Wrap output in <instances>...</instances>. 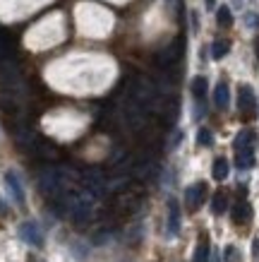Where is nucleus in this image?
I'll list each match as a JSON object with an SVG mask.
<instances>
[{"label":"nucleus","mask_w":259,"mask_h":262,"mask_svg":"<svg viewBox=\"0 0 259 262\" xmlns=\"http://www.w3.org/2000/svg\"><path fill=\"white\" fill-rule=\"evenodd\" d=\"M238 106H240V113H243V118H252L254 116V94H252V89L247 84L238 89Z\"/></svg>","instance_id":"nucleus-4"},{"label":"nucleus","mask_w":259,"mask_h":262,"mask_svg":"<svg viewBox=\"0 0 259 262\" xmlns=\"http://www.w3.org/2000/svg\"><path fill=\"white\" fill-rule=\"evenodd\" d=\"M230 216H233V222L236 224H245L252 216V207L247 205V202H236V205H233V214Z\"/></svg>","instance_id":"nucleus-8"},{"label":"nucleus","mask_w":259,"mask_h":262,"mask_svg":"<svg viewBox=\"0 0 259 262\" xmlns=\"http://www.w3.org/2000/svg\"><path fill=\"white\" fill-rule=\"evenodd\" d=\"M228 171H230V166H228V161L221 157V159L214 161V166H211V173L216 181H226L228 178Z\"/></svg>","instance_id":"nucleus-14"},{"label":"nucleus","mask_w":259,"mask_h":262,"mask_svg":"<svg viewBox=\"0 0 259 262\" xmlns=\"http://www.w3.org/2000/svg\"><path fill=\"white\" fill-rule=\"evenodd\" d=\"M209 255H211L209 238H206V236H202V238H199V246H197V250H195V257H192V262H209Z\"/></svg>","instance_id":"nucleus-12"},{"label":"nucleus","mask_w":259,"mask_h":262,"mask_svg":"<svg viewBox=\"0 0 259 262\" xmlns=\"http://www.w3.org/2000/svg\"><path fill=\"white\" fill-rule=\"evenodd\" d=\"M70 214H72V222L77 229H84L86 222L91 219V205L86 202L84 198H72L70 202Z\"/></svg>","instance_id":"nucleus-1"},{"label":"nucleus","mask_w":259,"mask_h":262,"mask_svg":"<svg viewBox=\"0 0 259 262\" xmlns=\"http://www.w3.org/2000/svg\"><path fill=\"white\" fill-rule=\"evenodd\" d=\"M228 51H230V43H228V41H214V46H211V56L216 58V60H221V58L226 56Z\"/></svg>","instance_id":"nucleus-18"},{"label":"nucleus","mask_w":259,"mask_h":262,"mask_svg":"<svg viewBox=\"0 0 259 262\" xmlns=\"http://www.w3.org/2000/svg\"><path fill=\"white\" fill-rule=\"evenodd\" d=\"M226 207H228V198H226V192L219 190L216 195H214L211 212H214V214H223V212H226Z\"/></svg>","instance_id":"nucleus-15"},{"label":"nucleus","mask_w":259,"mask_h":262,"mask_svg":"<svg viewBox=\"0 0 259 262\" xmlns=\"http://www.w3.org/2000/svg\"><path fill=\"white\" fill-rule=\"evenodd\" d=\"M206 198V183H195V185H190L187 190H185V202H187V207L192 209V212H197L199 207H202V202H204Z\"/></svg>","instance_id":"nucleus-2"},{"label":"nucleus","mask_w":259,"mask_h":262,"mask_svg":"<svg viewBox=\"0 0 259 262\" xmlns=\"http://www.w3.org/2000/svg\"><path fill=\"white\" fill-rule=\"evenodd\" d=\"M254 51H257V58H259V36H257V41H254Z\"/></svg>","instance_id":"nucleus-24"},{"label":"nucleus","mask_w":259,"mask_h":262,"mask_svg":"<svg viewBox=\"0 0 259 262\" xmlns=\"http://www.w3.org/2000/svg\"><path fill=\"white\" fill-rule=\"evenodd\" d=\"M206 8H209V10L214 8V0H206Z\"/></svg>","instance_id":"nucleus-25"},{"label":"nucleus","mask_w":259,"mask_h":262,"mask_svg":"<svg viewBox=\"0 0 259 262\" xmlns=\"http://www.w3.org/2000/svg\"><path fill=\"white\" fill-rule=\"evenodd\" d=\"M236 164L238 168H252L254 166V149H238Z\"/></svg>","instance_id":"nucleus-13"},{"label":"nucleus","mask_w":259,"mask_h":262,"mask_svg":"<svg viewBox=\"0 0 259 262\" xmlns=\"http://www.w3.org/2000/svg\"><path fill=\"white\" fill-rule=\"evenodd\" d=\"M247 22H250L252 27H259V15H250L247 17Z\"/></svg>","instance_id":"nucleus-22"},{"label":"nucleus","mask_w":259,"mask_h":262,"mask_svg":"<svg viewBox=\"0 0 259 262\" xmlns=\"http://www.w3.org/2000/svg\"><path fill=\"white\" fill-rule=\"evenodd\" d=\"M27 262H43V260H41V257H36V255H29V257H27Z\"/></svg>","instance_id":"nucleus-23"},{"label":"nucleus","mask_w":259,"mask_h":262,"mask_svg":"<svg viewBox=\"0 0 259 262\" xmlns=\"http://www.w3.org/2000/svg\"><path fill=\"white\" fill-rule=\"evenodd\" d=\"M223 260L226 262H243V257H240V250H238L236 246H226L223 248Z\"/></svg>","instance_id":"nucleus-19"},{"label":"nucleus","mask_w":259,"mask_h":262,"mask_svg":"<svg viewBox=\"0 0 259 262\" xmlns=\"http://www.w3.org/2000/svg\"><path fill=\"white\" fill-rule=\"evenodd\" d=\"M228 101H230L228 84L221 82V84H216V92H214V103H216V108H228Z\"/></svg>","instance_id":"nucleus-11"},{"label":"nucleus","mask_w":259,"mask_h":262,"mask_svg":"<svg viewBox=\"0 0 259 262\" xmlns=\"http://www.w3.org/2000/svg\"><path fill=\"white\" fill-rule=\"evenodd\" d=\"M19 236H22V241L29 243V246H36V248L43 246V233H41V229L34 222L22 224V226H19Z\"/></svg>","instance_id":"nucleus-5"},{"label":"nucleus","mask_w":259,"mask_h":262,"mask_svg":"<svg viewBox=\"0 0 259 262\" xmlns=\"http://www.w3.org/2000/svg\"><path fill=\"white\" fill-rule=\"evenodd\" d=\"M5 181H8V188H10V192L15 195V200L19 205H24V190H22V185H19V181H17V176L12 173V171H8V173H5Z\"/></svg>","instance_id":"nucleus-10"},{"label":"nucleus","mask_w":259,"mask_h":262,"mask_svg":"<svg viewBox=\"0 0 259 262\" xmlns=\"http://www.w3.org/2000/svg\"><path fill=\"white\" fill-rule=\"evenodd\" d=\"M254 142H257V135H254L252 130H243V133L236 137V151L238 149H254Z\"/></svg>","instance_id":"nucleus-9"},{"label":"nucleus","mask_w":259,"mask_h":262,"mask_svg":"<svg viewBox=\"0 0 259 262\" xmlns=\"http://www.w3.org/2000/svg\"><path fill=\"white\" fill-rule=\"evenodd\" d=\"M197 142L202 144V147H209V144L214 142L211 133H209V130H206V127H202V130H199V135H197Z\"/></svg>","instance_id":"nucleus-21"},{"label":"nucleus","mask_w":259,"mask_h":262,"mask_svg":"<svg viewBox=\"0 0 259 262\" xmlns=\"http://www.w3.org/2000/svg\"><path fill=\"white\" fill-rule=\"evenodd\" d=\"M216 19H219L221 27H230L233 24V15H230V10L223 5V8H219V12H216Z\"/></svg>","instance_id":"nucleus-20"},{"label":"nucleus","mask_w":259,"mask_h":262,"mask_svg":"<svg viewBox=\"0 0 259 262\" xmlns=\"http://www.w3.org/2000/svg\"><path fill=\"white\" fill-rule=\"evenodd\" d=\"M180 53H182V41L178 39L175 43H171V46H168L163 53L158 56V63H161V65H171V63H175V60L180 58Z\"/></svg>","instance_id":"nucleus-7"},{"label":"nucleus","mask_w":259,"mask_h":262,"mask_svg":"<svg viewBox=\"0 0 259 262\" xmlns=\"http://www.w3.org/2000/svg\"><path fill=\"white\" fill-rule=\"evenodd\" d=\"M82 183H84V188L94 198H101L103 195V190H106V183H103V176L99 173V171H84V176H82Z\"/></svg>","instance_id":"nucleus-3"},{"label":"nucleus","mask_w":259,"mask_h":262,"mask_svg":"<svg viewBox=\"0 0 259 262\" xmlns=\"http://www.w3.org/2000/svg\"><path fill=\"white\" fill-rule=\"evenodd\" d=\"M180 231V207L175 200H168V233L178 236Z\"/></svg>","instance_id":"nucleus-6"},{"label":"nucleus","mask_w":259,"mask_h":262,"mask_svg":"<svg viewBox=\"0 0 259 262\" xmlns=\"http://www.w3.org/2000/svg\"><path fill=\"white\" fill-rule=\"evenodd\" d=\"M36 151H39L43 159H55V157H58V149H55L51 142H39L36 144Z\"/></svg>","instance_id":"nucleus-17"},{"label":"nucleus","mask_w":259,"mask_h":262,"mask_svg":"<svg viewBox=\"0 0 259 262\" xmlns=\"http://www.w3.org/2000/svg\"><path fill=\"white\" fill-rule=\"evenodd\" d=\"M206 87H209V84H206V77H202V75L192 80V94H195L197 99H204Z\"/></svg>","instance_id":"nucleus-16"}]
</instances>
